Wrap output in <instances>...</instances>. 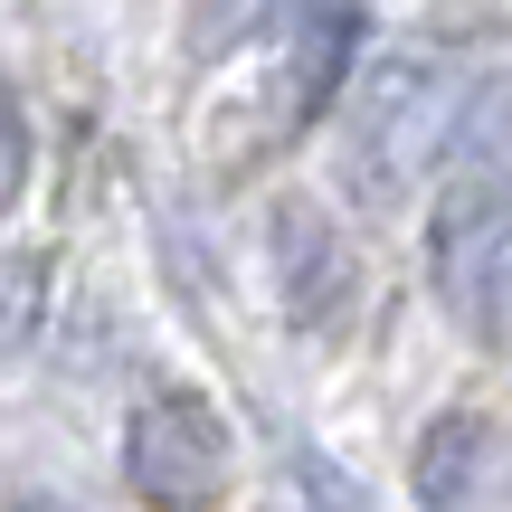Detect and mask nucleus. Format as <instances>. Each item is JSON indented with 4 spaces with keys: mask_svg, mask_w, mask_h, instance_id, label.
I'll return each mask as SVG.
<instances>
[{
    "mask_svg": "<svg viewBox=\"0 0 512 512\" xmlns=\"http://www.w3.org/2000/svg\"><path fill=\"white\" fill-rule=\"evenodd\" d=\"M342 95L351 105H342V152H332L342 190L361 209H408L427 190V171L465 143V95H475V76H465L456 57H437V48H389V57H370Z\"/></svg>",
    "mask_w": 512,
    "mask_h": 512,
    "instance_id": "1",
    "label": "nucleus"
},
{
    "mask_svg": "<svg viewBox=\"0 0 512 512\" xmlns=\"http://www.w3.org/2000/svg\"><path fill=\"white\" fill-rule=\"evenodd\" d=\"M228 456H238V437L200 389H152L124 418V484L162 512H200L228 484Z\"/></svg>",
    "mask_w": 512,
    "mask_h": 512,
    "instance_id": "2",
    "label": "nucleus"
},
{
    "mask_svg": "<svg viewBox=\"0 0 512 512\" xmlns=\"http://www.w3.org/2000/svg\"><path fill=\"white\" fill-rule=\"evenodd\" d=\"M266 247H275V275H285V304L304 313V323H332L342 294H351V247L332 238V219H313V209H275Z\"/></svg>",
    "mask_w": 512,
    "mask_h": 512,
    "instance_id": "3",
    "label": "nucleus"
},
{
    "mask_svg": "<svg viewBox=\"0 0 512 512\" xmlns=\"http://www.w3.org/2000/svg\"><path fill=\"white\" fill-rule=\"evenodd\" d=\"M351 48H361V10L351 0H304V29H294V114H313L323 95L351 86Z\"/></svg>",
    "mask_w": 512,
    "mask_h": 512,
    "instance_id": "4",
    "label": "nucleus"
},
{
    "mask_svg": "<svg viewBox=\"0 0 512 512\" xmlns=\"http://www.w3.org/2000/svg\"><path fill=\"white\" fill-rule=\"evenodd\" d=\"M484 465H494L484 427H475V418H437V427L418 437V503H427V512H475Z\"/></svg>",
    "mask_w": 512,
    "mask_h": 512,
    "instance_id": "5",
    "label": "nucleus"
},
{
    "mask_svg": "<svg viewBox=\"0 0 512 512\" xmlns=\"http://www.w3.org/2000/svg\"><path fill=\"white\" fill-rule=\"evenodd\" d=\"M38 323H48V266L38 256H0V361H19L38 342Z\"/></svg>",
    "mask_w": 512,
    "mask_h": 512,
    "instance_id": "6",
    "label": "nucleus"
},
{
    "mask_svg": "<svg viewBox=\"0 0 512 512\" xmlns=\"http://www.w3.org/2000/svg\"><path fill=\"white\" fill-rule=\"evenodd\" d=\"M19 181H29V114H19V95L0 86V219H10Z\"/></svg>",
    "mask_w": 512,
    "mask_h": 512,
    "instance_id": "7",
    "label": "nucleus"
},
{
    "mask_svg": "<svg viewBox=\"0 0 512 512\" xmlns=\"http://www.w3.org/2000/svg\"><path fill=\"white\" fill-rule=\"evenodd\" d=\"M304 494H313V512H380L361 484H342V475H332L323 456H304Z\"/></svg>",
    "mask_w": 512,
    "mask_h": 512,
    "instance_id": "8",
    "label": "nucleus"
},
{
    "mask_svg": "<svg viewBox=\"0 0 512 512\" xmlns=\"http://www.w3.org/2000/svg\"><path fill=\"white\" fill-rule=\"evenodd\" d=\"M10 512H67V503H10Z\"/></svg>",
    "mask_w": 512,
    "mask_h": 512,
    "instance_id": "9",
    "label": "nucleus"
}]
</instances>
